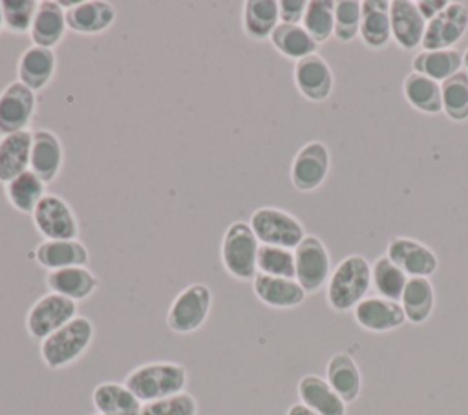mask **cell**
Listing matches in <instances>:
<instances>
[{
	"label": "cell",
	"mask_w": 468,
	"mask_h": 415,
	"mask_svg": "<svg viewBox=\"0 0 468 415\" xmlns=\"http://www.w3.org/2000/svg\"><path fill=\"white\" fill-rule=\"evenodd\" d=\"M371 289V263L362 254H349L331 271L327 303L338 313L355 309Z\"/></svg>",
	"instance_id": "cell-1"
},
{
	"label": "cell",
	"mask_w": 468,
	"mask_h": 415,
	"mask_svg": "<svg viewBox=\"0 0 468 415\" xmlns=\"http://www.w3.org/2000/svg\"><path fill=\"white\" fill-rule=\"evenodd\" d=\"M124 386L144 404L185 391L186 369L176 362H148L128 373Z\"/></svg>",
	"instance_id": "cell-2"
},
{
	"label": "cell",
	"mask_w": 468,
	"mask_h": 415,
	"mask_svg": "<svg viewBox=\"0 0 468 415\" xmlns=\"http://www.w3.org/2000/svg\"><path fill=\"white\" fill-rule=\"evenodd\" d=\"M93 333V324L86 316H75L64 327L42 340L40 356L44 364L51 369H62L73 364L90 347Z\"/></svg>",
	"instance_id": "cell-3"
},
{
	"label": "cell",
	"mask_w": 468,
	"mask_h": 415,
	"mask_svg": "<svg viewBox=\"0 0 468 415\" xmlns=\"http://www.w3.org/2000/svg\"><path fill=\"white\" fill-rule=\"evenodd\" d=\"M258 249L260 241L249 223H230L221 238V263L225 271L236 280H254L258 274Z\"/></svg>",
	"instance_id": "cell-4"
},
{
	"label": "cell",
	"mask_w": 468,
	"mask_h": 415,
	"mask_svg": "<svg viewBox=\"0 0 468 415\" xmlns=\"http://www.w3.org/2000/svg\"><path fill=\"white\" fill-rule=\"evenodd\" d=\"M252 232L261 245H276L294 250L307 236L302 221L278 207H260L250 214Z\"/></svg>",
	"instance_id": "cell-5"
},
{
	"label": "cell",
	"mask_w": 468,
	"mask_h": 415,
	"mask_svg": "<svg viewBox=\"0 0 468 415\" xmlns=\"http://www.w3.org/2000/svg\"><path fill=\"white\" fill-rule=\"evenodd\" d=\"M292 252L294 280L307 294L318 293L331 276V256L325 243L318 236L307 234Z\"/></svg>",
	"instance_id": "cell-6"
},
{
	"label": "cell",
	"mask_w": 468,
	"mask_h": 415,
	"mask_svg": "<svg viewBox=\"0 0 468 415\" xmlns=\"http://www.w3.org/2000/svg\"><path fill=\"white\" fill-rule=\"evenodd\" d=\"M212 307V293L205 283H190L172 302L166 313V324L174 333L186 335L197 331Z\"/></svg>",
	"instance_id": "cell-7"
},
{
	"label": "cell",
	"mask_w": 468,
	"mask_h": 415,
	"mask_svg": "<svg viewBox=\"0 0 468 415\" xmlns=\"http://www.w3.org/2000/svg\"><path fill=\"white\" fill-rule=\"evenodd\" d=\"M77 316V302L60 296L57 293H48L38 298L26 316V329L31 338L44 340L51 333L64 327Z\"/></svg>",
	"instance_id": "cell-8"
},
{
	"label": "cell",
	"mask_w": 468,
	"mask_h": 415,
	"mask_svg": "<svg viewBox=\"0 0 468 415\" xmlns=\"http://www.w3.org/2000/svg\"><path fill=\"white\" fill-rule=\"evenodd\" d=\"M331 168V154L325 143H305L291 163V183L300 192H313L324 185Z\"/></svg>",
	"instance_id": "cell-9"
},
{
	"label": "cell",
	"mask_w": 468,
	"mask_h": 415,
	"mask_svg": "<svg viewBox=\"0 0 468 415\" xmlns=\"http://www.w3.org/2000/svg\"><path fill=\"white\" fill-rule=\"evenodd\" d=\"M35 229L46 239H77L80 227L71 207L57 194H46L31 214Z\"/></svg>",
	"instance_id": "cell-10"
},
{
	"label": "cell",
	"mask_w": 468,
	"mask_h": 415,
	"mask_svg": "<svg viewBox=\"0 0 468 415\" xmlns=\"http://www.w3.org/2000/svg\"><path fill=\"white\" fill-rule=\"evenodd\" d=\"M468 31V7L463 2H448V5L426 24L420 48L424 51L452 49Z\"/></svg>",
	"instance_id": "cell-11"
},
{
	"label": "cell",
	"mask_w": 468,
	"mask_h": 415,
	"mask_svg": "<svg viewBox=\"0 0 468 415\" xmlns=\"http://www.w3.org/2000/svg\"><path fill=\"white\" fill-rule=\"evenodd\" d=\"M386 256L406 272L408 278H430L439 269V258L426 243L397 236L388 241Z\"/></svg>",
	"instance_id": "cell-12"
},
{
	"label": "cell",
	"mask_w": 468,
	"mask_h": 415,
	"mask_svg": "<svg viewBox=\"0 0 468 415\" xmlns=\"http://www.w3.org/2000/svg\"><path fill=\"white\" fill-rule=\"evenodd\" d=\"M37 108L35 91L15 80L0 91V137L27 130Z\"/></svg>",
	"instance_id": "cell-13"
},
{
	"label": "cell",
	"mask_w": 468,
	"mask_h": 415,
	"mask_svg": "<svg viewBox=\"0 0 468 415\" xmlns=\"http://www.w3.org/2000/svg\"><path fill=\"white\" fill-rule=\"evenodd\" d=\"M292 79L298 91L311 102H324L335 88V75L327 60L314 53L294 62Z\"/></svg>",
	"instance_id": "cell-14"
},
{
	"label": "cell",
	"mask_w": 468,
	"mask_h": 415,
	"mask_svg": "<svg viewBox=\"0 0 468 415\" xmlns=\"http://www.w3.org/2000/svg\"><path fill=\"white\" fill-rule=\"evenodd\" d=\"M389 22H391V40H395L400 49L415 51L417 48H420L428 22L420 15L417 2L391 0Z\"/></svg>",
	"instance_id": "cell-15"
},
{
	"label": "cell",
	"mask_w": 468,
	"mask_h": 415,
	"mask_svg": "<svg viewBox=\"0 0 468 415\" xmlns=\"http://www.w3.org/2000/svg\"><path fill=\"white\" fill-rule=\"evenodd\" d=\"M353 316L362 329L371 333H388L399 329L406 322L400 302H393L382 296H366L353 309Z\"/></svg>",
	"instance_id": "cell-16"
},
{
	"label": "cell",
	"mask_w": 468,
	"mask_h": 415,
	"mask_svg": "<svg viewBox=\"0 0 468 415\" xmlns=\"http://www.w3.org/2000/svg\"><path fill=\"white\" fill-rule=\"evenodd\" d=\"M66 26L79 35H99L115 20V7L104 0L66 4Z\"/></svg>",
	"instance_id": "cell-17"
},
{
	"label": "cell",
	"mask_w": 468,
	"mask_h": 415,
	"mask_svg": "<svg viewBox=\"0 0 468 415\" xmlns=\"http://www.w3.org/2000/svg\"><path fill=\"white\" fill-rule=\"evenodd\" d=\"M254 294L260 302L274 309H291L303 303L307 293L294 278H280L258 272L252 280Z\"/></svg>",
	"instance_id": "cell-18"
},
{
	"label": "cell",
	"mask_w": 468,
	"mask_h": 415,
	"mask_svg": "<svg viewBox=\"0 0 468 415\" xmlns=\"http://www.w3.org/2000/svg\"><path fill=\"white\" fill-rule=\"evenodd\" d=\"M64 161V150L60 139L46 128L33 132L31 143V157H29V170L35 172L44 183H51Z\"/></svg>",
	"instance_id": "cell-19"
},
{
	"label": "cell",
	"mask_w": 468,
	"mask_h": 415,
	"mask_svg": "<svg viewBox=\"0 0 468 415\" xmlns=\"http://www.w3.org/2000/svg\"><path fill=\"white\" fill-rule=\"evenodd\" d=\"M66 9L57 0H42L38 2L29 37L33 40V46L53 49L66 33Z\"/></svg>",
	"instance_id": "cell-20"
},
{
	"label": "cell",
	"mask_w": 468,
	"mask_h": 415,
	"mask_svg": "<svg viewBox=\"0 0 468 415\" xmlns=\"http://www.w3.org/2000/svg\"><path fill=\"white\" fill-rule=\"evenodd\" d=\"M57 68V59L53 49L40 48V46H29L24 49V53L18 59L16 64V73H18V82L27 86L33 91L44 90Z\"/></svg>",
	"instance_id": "cell-21"
},
{
	"label": "cell",
	"mask_w": 468,
	"mask_h": 415,
	"mask_svg": "<svg viewBox=\"0 0 468 415\" xmlns=\"http://www.w3.org/2000/svg\"><path fill=\"white\" fill-rule=\"evenodd\" d=\"M35 260L48 271L66 267H86L90 254L79 239H44L35 249Z\"/></svg>",
	"instance_id": "cell-22"
},
{
	"label": "cell",
	"mask_w": 468,
	"mask_h": 415,
	"mask_svg": "<svg viewBox=\"0 0 468 415\" xmlns=\"http://www.w3.org/2000/svg\"><path fill=\"white\" fill-rule=\"evenodd\" d=\"M358 35L362 44L373 51H380L391 42L389 0L362 2V22Z\"/></svg>",
	"instance_id": "cell-23"
},
{
	"label": "cell",
	"mask_w": 468,
	"mask_h": 415,
	"mask_svg": "<svg viewBox=\"0 0 468 415\" xmlns=\"http://www.w3.org/2000/svg\"><path fill=\"white\" fill-rule=\"evenodd\" d=\"M325 380L346 404L355 402L360 395L362 375L355 358L346 351L331 355L325 367Z\"/></svg>",
	"instance_id": "cell-24"
},
{
	"label": "cell",
	"mask_w": 468,
	"mask_h": 415,
	"mask_svg": "<svg viewBox=\"0 0 468 415\" xmlns=\"http://www.w3.org/2000/svg\"><path fill=\"white\" fill-rule=\"evenodd\" d=\"M33 132L22 130L0 137V183H9L29 170Z\"/></svg>",
	"instance_id": "cell-25"
},
{
	"label": "cell",
	"mask_w": 468,
	"mask_h": 415,
	"mask_svg": "<svg viewBox=\"0 0 468 415\" xmlns=\"http://www.w3.org/2000/svg\"><path fill=\"white\" fill-rule=\"evenodd\" d=\"M49 293H57L73 302L86 300L97 289L99 280L88 267H66L46 274Z\"/></svg>",
	"instance_id": "cell-26"
},
{
	"label": "cell",
	"mask_w": 468,
	"mask_h": 415,
	"mask_svg": "<svg viewBox=\"0 0 468 415\" xmlns=\"http://www.w3.org/2000/svg\"><path fill=\"white\" fill-rule=\"evenodd\" d=\"M300 402L318 415H346V402L318 375H303L298 382Z\"/></svg>",
	"instance_id": "cell-27"
},
{
	"label": "cell",
	"mask_w": 468,
	"mask_h": 415,
	"mask_svg": "<svg viewBox=\"0 0 468 415\" xmlns=\"http://www.w3.org/2000/svg\"><path fill=\"white\" fill-rule=\"evenodd\" d=\"M280 24V11L276 0H247L241 11L243 33L252 40L271 38Z\"/></svg>",
	"instance_id": "cell-28"
},
{
	"label": "cell",
	"mask_w": 468,
	"mask_h": 415,
	"mask_svg": "<svg viewBox=\"0 0 468 415\" xmlns=\"http://www.w3.org/2000/svg\"><path fill=\"white\" fill-rule=\"evenodd\" d=\"M411 68L415 73L437 80L439 84L463 69V51L437 49V51H419L411 59Z\"/></svg>",
	"instance_id": "cell-29"
},
{
	"label": "cell",
	"mask_w": 468,
	"mask_h": 415,
	"mask_svg": "<svg viewBox=\"0 0 468 415\" xmlns=\"http://www.w3.org/2000/svg\"><path fill=\"white\" fill-rule=\"evenodd\" d=\"M402 93L408 104L420 113L437 115L442 112L441 84L433 79H428L424 75L411 71L404 77Z\"/></svg>",
	"instance_id": "cell-30"
},
{
	"label": "cell",
	"mask_w": 468,
	"mask_h": 415,
	"mask_svg": "<svg viewBox=\"0 0 468 415\" xmlns=\"http://www.w3.org/2000/svg\"><path fill=\"white\" fill-rule=\"evenodd\" d=\"M93 406L101 415H139L143 402L119 382H102L93 389Z\"/></svg>",
	"instance_id": "cell-31"
},
{
	"label": "cell",
	"mask_w": 468,
	"mask_h": 415,
	"mask_svg": "<svg viewBox=\"0 0 468 415\" xmlns=\"http://www.w3.org/2000/svg\"><path fill=\"white\" fill-rule=\"evenodd\" d=\"M272 48L292 60L305 59L318 51V42L305 31L302 24H278L271 35Z\"/></svg>",
	"instance_id": "cell-32"
},
{
	"label": "cell",
	"mask_w": 468,
	"mask_h": 415,
	"mask_svg": "<svg viewBox=\"0 0 468 415\" xmlns=\"http://www.w3.org/2000/svg\"><path fill=\"white\" fill-rule=\"evenodd\" d=\"M400 305L404 309L406 322L415 325L424 324L435 307V291L430 278H410L404 287Z\"/></svg>",
	"instance_id": "cell-33"
},
{
	"label": "cell",
	"mask_w": 468,
	"mask_h": 415,
	"mask_svg": "<svg viewBox=\"0 0 468 415\" xmlns=\"http://www.w3.org/2000/svg\"><path fill=\"white\" fill-rule=\"evenodd\" d=\"M44 181L31 170L22 172L9 183H5L4 192L9 201V205L22 212V214H33L40 199L46 196L44 194Z\"/></svg>",
	"instance_id": "cell-34"
},
{
	"label": "cell",
	"mask_w": 468,
	"mask_h": 415,
	"mask_svg": "<svg viewBox=\"0 0 468 415\" xmlns=\"http://www.w3.org/2000/svg\"><path fill=\"white\" fill-rule=\"evenodd\" d=\"M408 280L410 278L406 276V272L399 269L386 254L378 256L371 263V287L382 298L400 302Z\"/></svg>",
	"instance_id": "cell-35"
},
{
	"label": "cell",
	"mask_w": 468,
	"mask_h": 415,
	"mask_svg": "<svg viewBox=\"0 0 468 415\" xmlns=\"http://www.w3.org/2000/svg\"><path fill=\"white\" fill-rule=\"evenodd\" d=\"M442 113L453 122L468 119V71L461 69L441 82Z\"/></svg>",
	"instance_id": "cell-36"
},
{
	"label": "cell",
	"mask_w": 468,
	"mask_h": 415,
	"mask_svg": "<svg viewBox=\"0 0 468 415\" xmlns=\"http://www.w3.org/2000/svg\"><path fill=\"white\" fill-rule=\"evenodd\" d=\"M335 5L333 0H309L302 20L305 31L318 42H327L335 35Z\"/></svg>",
	"instance_id": "cell-37"
},
{
	"label": "cell",
	"mask_w": 468,
	"mask_h": 415,
	"mask_svg": "<svg viewBox=\"0 0 468 415\" xmlns=\"http://www.w3.org/2000/svg\"><path fill=\"white\" fill-rule=\"evenodd\" d=\"M258 272L280 278H294V252L285 247L261 245L256 258Z\"/></svg>",
	"instance_id": "cell-38"
},
{
	"label": "cell",
	"mask_w": 468,
	"mask_h": 415,
	"mask_svg": "<svg viewBox=\"0 0 468 415\" xmlns=\"http://www.w3.org/2000/svg\"><path fill=\"white\" fill-rule=\"evenodd\" d=\"M362 22V2L360 0H338L335 5V38L340 42H351Z\"/></svg>",
	"instance_id": "cell-39"
},
{
	"label": "cell",
	"mask_w": 468,
	"mask_h": 415,
	"mask_svg": "<svg viewBox=\"0 0 468 415\" xmlns=\"http://www.w3.org/2000/svg\"><path fill=\"white\" fill-rule=\"evenodd\" d=\"M37 7L35 0H2L4 27L13 35L29 33Z\"/></svg>",
	"instance_id": "cell-40"
},
{
	"label": "cell",
	"mask_w": 468,
	"mask_h": 415,
	"mask_svg": "<svg viewBox=\"0 0 468 415\" xmlns=\"http://www.w3.org/2000/svg\"><path fill=\"white\" fill-rule=\"evenodd\" d=\"M139 415H197V402L190 393L183 391L168 399L144 402Z\"/></svg>",
	"instance_id": "cell-41"
},
{
	"label": "cell",
	"mask_w": 468,
	"mask_h": 415,
	"mask_svg": "<svg viewBox=\"0 0 468 415\" xmlns=\"http://www.w3.org/2000/svg\"><path fill=\"white\" fill-rule=\"evenodd\" d=\"M278 11L282 24H302L307 11V0H280Z\"/></svg>",
	"instance_id": "cell-42"
},
{
	"label": "cell",
	"mask_w": 468,
	"mask_h": 415,
	"mask_svg": "<svg viewBox=\"0 0 468 415\" xmlns=\"http://www.w3.org/2000/svg\"><path fill=\"white\" fill-rule=\"evenodd\" d=\"M450 0H417V7L426 22H430L433 16H437Z\"/></svg>",
	"instance_id": "cell-43"
},
{
	"label": "cell",
	"mask_w": 468,
	"mask_h": 415,
	"mask_svg": "<svg viewBox=\"0 0 468 415\" xmlns=\"http://www.w3.org/2000/svg\"><path fill=\"white\" fill-rule=\"evenodd\" d=\"M287 415H318V413H314L313 410H309L305 404L298 402V404H292V406L287 410Z\"/></svg>",
	"instance_id": "cell-44"
},
{
	"label": "cell",
	"mask_w": 468,
	"mask_h": 415,
	"mask_svg": "<svg viewBox=\"0 0 468 415\" xmlns=\"http://www.w3.org/2000/svg\"><path fill=\"white\" fill-rule=\"evenodd\" d=\"M463 68L468 71V48L463 51Z\"/></svg>",
	"instance_id": "cell-45"
},
{
	"label": "cell",
	"mask_w": 468,
	"mask_h": 415,
	"mask_svg": "<svg viewBox=\"0 0 468 415\" xmlns=\"http://www.w3.org/2000/svg\"><path fill=\"white\" fill-rule=\"evenodd\" d=\"M4 29V11H2V2H0V31Z\"/></svg>",
	"instance_id": "cell-46"
},
{
	"label": "cell",
	"mask_w": 468,
	"mask_h": 415,
	"mask_svg": "<svg viewBox=\"0 0 468 415\" xmlns=\"http://www.w3.org/2000/svg\"><path fill=\"white\" fill-rule=\"evenodd\" d=\"M95 415H101V413H95Z\"/></svg>",
	"instance_id": "cell-47"
}]
</instances>
